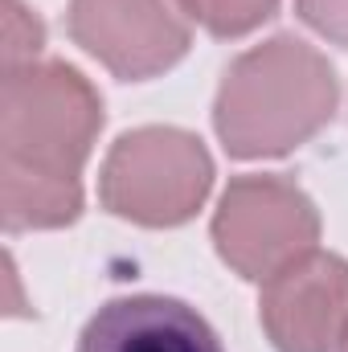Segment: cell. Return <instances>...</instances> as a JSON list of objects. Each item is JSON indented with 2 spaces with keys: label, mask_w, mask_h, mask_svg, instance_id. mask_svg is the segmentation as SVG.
Instances as JSON below:
<instances>
[{
  "label": "cell",
  "mask_w": 348,
  "mask_h": 352,
  "mask_svg": "<svg viewBox=\"0 0 348 352\" xmlns=\"http://www.w3.org/2000/svg\"><path fill=\"white\" fill-rule=\"evenodd\" d=\"M102 131V98L66 62L4 70L0 217L8 234L62 230L83 213V164Z\"/></svg>",
  "instance_id": "obj_1"
},
{
  "label": "cell",
  "mask_w": 348,
  "mask_h": 352,
  "mask_svg": "<svg viewBox=\"0 0 348 352\" xmlns=\"http://www.w3.org/2000/svg\"><path fill=\"white\" fill-rule=\"evenodd\" d=\"M336 98L332 62L316 45L279 33L230 62L213 102V127L234 160H270L328 127Z\"/></svg>",
  "instance_id": "obj_2"
},
{
  "label": "cell",
  "mask_w": 348,
  "mask_h": 352,
  "mask_svg": "<svg viewBox=\"0 0 348 352\" xmlns=\"http://www.w3.org/2000/svg\"><path fill=\"white\" fill-rule=\"evenodd\" d=\"M213 188V160L205 144L180 127H140L115 140L98 173V201L107 213L173 230L184 226Z\"/></svg>",
  "instance_id": "obj_3"
},
{
  "label": "cell",
  "mask_w": 348,
  "mask_h": 352,
  "mask_svg": "<svg viewBox=\"0 0 348 352\" xmlns=\"http://www.w3.org/2000/svg\"><path fill=\"white\" fill-rule=\"evenodd\" d=\"M320 213L287 176H234L213 213V246L221 263L250 283L274 278L283 266L312 254Z\"/></svg>",
  "instance_id": "obj_4"
},
{
  "label": "cell",
  "mask_w": 348,
  "mask_h": 352,
  "mask_svg": "<svg viewBox=\"0 0 348 352\" xmlns=\"http://www.w3.org/2000/svg\"><path fill=\"white\" fill-rule=\"evenodd\" d=\"M74 45L123 82H148L188 54L193 29L180 0H70Z\"/></svg>",
  "instance_id": "obj_5"
},
{
  "label": "cell",
  "mask_w": 348,
  "mask_h": 352,
  "mask_svg": "<svg viewBox=\"0 0 348 352\" xmlns=\"http://www.w3.org/2000/svg\"><path fill=\"white\" fill-rule=\"evenodd\" d=\"M259 320L279 352H340L348 336V263L312 250L283 266L262 283Z\"/></svg>",
  "instance_id": "obj_6"
},
{
  "label": "cell",
  "mask_w": 348,
  "mask_h": 352,
  "mask_svg": "<svg viewBox=\"0 0 348 352\" xmlns=\"http://www.w3.org/2000/svg\"><path fill=\"white\" fill-rule=\"evenodd\" d=\"M78 352H226L209 320L173 295H123L102 303Z\"/></svg>",
  "instance_id": "obj_7"
},
{
  "label": "cell",
  "mask_w": 348,
  "mask_h": 352,
  "mask_svg": "<svg viewBox=\"0 0 348 352\" xmlns=\"http://www.w3.org/2000/svg\"><path fill=\"white\" fill-rule=\"evenodd\" d=\"M180 8L213 37H246L279 8V0H180Z\"/></svg>",
  "instance_id": "obj_8"
},
{
  "label": "cell",
  "mask_w": 348,
  "mask_h": 352,
  "mask_svg": "<svg viewBox=\"0 0 348 352\" xmlns=\"http://www.w3.org/2000/svg\"><path fill=\"white\" fill-rule=\"evenodd\" d=\"M41 45H45V25L21 0H4V70L37 62Z\"/></svg>",
  "instance_id": "obj_9"
},
{
  "label": "cell",
  "mask_w": 348,
  "mask_h": 352,
  "mask_svg": "<svg viewBox=\"0 0 348 352\" xmlns=\"http://www.w3.org/2000/svg\"><path fill=\"white\" fill-rule=\"evenodd\" d=\"M295 8L320 37L348 50V0H295Z\"/></svg>",
  "instance_id": "obj_10"
},
{
  "label": "cell",
  "mask_w": 348,
  "mask_h": 352,
  "mask_svg": "<svg viewBox=\"0 0 348 352\" xmlns=\"http://www.w3.org/2000/svg\"><path fill=\"white\" fill-rule=\"evenodd\" d=\"M340 352H348V336H345V344H340Z\"/></svg>",
  "instance_id": "obj_11"
}]
</instances>
